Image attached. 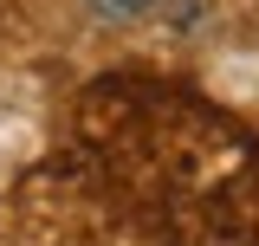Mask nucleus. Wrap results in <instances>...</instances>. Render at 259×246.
<instances>
[{"mask_svg": "<svg viewBox=\"0 0 259 246\" xmlns=\"http://www.w3.org/2000/svg\"><path fill=\"white\" fill-rule=\"evenodd\" d=\"M91 7L104 13V20H136V13H149L156 0H91Z\"/></svg>", "mask_w": 259, "mask_h": 246, "instance_id": "f257e3e1", "label": "nucleus"}]
</instances>
